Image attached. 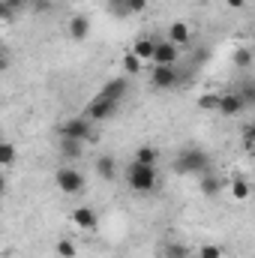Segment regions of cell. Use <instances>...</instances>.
<instances>
[{
	"mask_svg": "<svg viewBox=\"0 0 255 258\" xmlns=\"http://www.w3.org/2000/svg\"><path fill=\"white\" fill-rule=\"evenodd\" d=\"M141 69H144V60H141V57H138L135 51L123 54V72H126V75H138Z\"/></svg>",
	"mask_w": 255,
	"mask_h": 258,
	"instance_id": "21",
	"label": "cell"
},
{
	"mask_svg": "<svg viewBox=\"0 0 255 258\" xmlns=\"http://www.w3.org/2000/svg\"><path fill=\"white\" fill-rule=\"evenodd\" d=\"M99 93H105V96L114 99V102H123V96L129 93V81L123 75H120V78H111V81H105V87H102Z\"/></svg>",
	"mask_w": 255,
	"mask_h": 258,
	"instance_id": "12",
	"label": "cell"
},
{
	"mask_svg": "<svg viewBox=\"0 0 255 258\" xmlns=\"http://www.w3.org/2000/svg\"><path fill=\"white\" fill-rule=\"evenodd\" d=\"M15 153H18V150H15V144H12V141H3V144H0V165H3V168H9V165L15 162Z\"/></svg>",
	"mask_w": 255,
	"mask_h": 258,
	"instance_id": "22",
	"label": "cell"
},
{
	"mask_svg": "<svg viewBox=\"0 0 255 258\" xmlns=\"http://www.w3.org/2000/svg\"><path fill=\"white\" fill-rule=\"evenodd\" d=\"M198 189H201V195H207V198H216V195L222 192V180L210 171V174L198 177Z\"/></svg>",
	"mask_w": 255,
	"mask_h": 258,
	"instance_id": "14",
	"label": "cell"
},
{
	"mask_svg": "<svg viewBox=\"0 0 255 258\" xmlns=\"http://www.w3.org/2000/svg\"><path fill=\"white\" fill-rule=\"evenodd\" d=\"M147 9V0H126V15H138Z\"/></svg>",
	"mask_w": 255,
	"mask_h": 258,
	"instance_id": "27",
	"label": "cell"
},
{
	"mask_svg": "<svg viewBox=\"0 0 255 258\" xmlns=\"http://www.w3.org/2000/svg\"><path fill=\"white\" fill-rule=\"evenodd\" d=\"M117 105L120 102H114V99H108L105 93H96L90 102H87V108H84V114L93 120V123H102V120H108L114 111H117Z\"/></svg>",
	"mask_w": 255,
	"mask_h": 258,
	"instance_id": "5",
	"label": "cell"
},
{
	"mask_svg": "<svg viewBox=\"0 0 255 258\" xmlns=\"http://www.w3.org/2000/svg\"><path fill=\"white\" fill-rule=\"evenodd\" d=\"M180 57V45H174L171 39L156 42V54H153V66H174Z\"/></svg>",
	"mask_w": 255,
	"mask_h": 258,
	"instance_id": "7",
	"label": "cell"
},
{
	"mask_svg": "<svg viewBox=\"0 0 255 258\" xmlns=\"http://www.w3.org/2000/svg\"><path fill=\"white\" fill-rule=\"evenodd\" d=\"M198 258H222L225 255V249L219 246V243H204V246H198Z\"/></svg>",
	"mask_w": 255,
	"mask_h": 258,
	"instance_id": "24",
	"label": "cell"
},
{
	"mask_svg": "<svg viewBox=\"0 0 255 258\" xmlns=\"http://www.w3.org/2000/svg\"><path fill=\"white\" fill-rule=\"evenodd\" d=\"M132 51H135L141 60H150V63H153V54H156V39H150V36H141V39L132 45Z\"/></svg>",
	"mask_w": 255,
	"mask_h": 258,
	"instance_id": "16",
	"label": "cell"
},
{
	"mask_svg": "<svg viewBox=\"0 0 255 258\" xmlns=\"http://www.w3.org/2000/svg\"><path fill=\"white\" fill-rule=\"evenodd\" d=\"M123 180H126V186L132 192L147 195L159 186V171H156V165H144V162L132 159L126 165V171H123Z\"/></svg>",
	"mask_w": 255,
	"mask_h": 258,
	"instance_id": "1",
	"label": "cell"
},
{
	"mask_svg": "<svg viewBox=\"0 0 255 258\" xmlns=\"http://www.w3.org/2000/svg\"><path fill=\"white\" fill-rule=\"evenodd\" d=\"M81 144H84V141H75V138H60V150H63L66 159H78V156H81Z\"/></svg>",
	"mask_w": 255,
	"mask_h": 258,
	"instance_id": "20",
	"label": "cell"
},
{
	"mask_svg": "<svg viewBox=\"0 0 255 258\" xmlns=\"http://www.w3.org/2000/svg\"><path fill=\"white\" fill-rule=\"evenodd\" d=\"M168 39H171L174 45H189L192 42V27L186 21H171V24H168Z\"/></svg>",
	"mask_w": 255,
	"mask_h": 258,
	"instance_id": "13",
	"label": "cell"
},
{
	"mask_svg": "<svg viewBox=\"0 0 255 258\" xmlns=\"http://www.w3.org/2000/svg\"><path fill=\"white\" fill-rule=\"evenodd\" d=\"M60 138H75V141H99V132H93V120L87 114L69 117L60 123Z\"/></svg>",
	"mask_w": 255,
	"mask_h": 258,
	"instance_id": "3",
	"label": "cell"
},
{
	"mask_svg": "<svg viewBox=\"0 0 255 258\" xmlns=\"http://www.w3.org/2000/svg\"><path fill=\"white\" fill-rule=\"evenodd\" d=\"M228 3V9H243L246 6V0H225Z\"/></svg>",
	"mask_w": 255,
	"mask_h": 258,
	"instance_id": "30",
	"label": "cell"
},
{
	"mask_svg": "<svg viewBox=\"0 0 255 258\" xmlns=\"http://www.w3.org/2000/svg\"><path fill=\"white\" fill-rule=\"evenodd\" d=\"M132 159H138V162H144V165H156V159H159V150L153 147V144H141L138 150H135V156Z\"/></svg>",
	"mask_w": 255,
	"mask_h": 258,
	"instance_id": "17",
	"label": "cell"
},
{
	"mask_svg": "<svg viewBox=\"0 0 255 258\" xmlns=\"http://www.w3.org/2000/svg\"><path fill=\"white\" fill-rule=\"evenodd\" d=\"M54 252H57V255L60 258H75V252H78V249H75V243H72V240H57V246H54Z\"/></svg>",
	"mask_w": 255,
	"mask_h": 258,
	"instance_id": "26",
	"label": "cell"
},
{
	"mask_svg": "<svg viewBox=\"0 0 255 258\" xmlns=\"http://www.w3.org/2000/svg\"><path fill=\"white\" fill-rule=\"evenodd\" d=\"M219 102H222V96H219V93H201L195 105H198L201 111H219Z\"/></svg>",
	"mask_w": 255,
	"mask_h": 258,
	"instance_id": "19",
	"label": "cell"
},
{
	"mask_svg": "<svg viewBox=\"0 0 255 258\" xmlns=\"http://www.w3.org/2000/svg\"><path fill=\"white\" fill-rule=\"evenodd\" d=\"M243 141H246L249 147H255V120H252V123H246V126H243Z\"/></svg>",
	"mask_w": 255,
	"mask_h": 258,
	"instance_id": "28",
	"label": "cell"
},
{
	"mask_svg": "<svg viewBox=\"0 0 255 258\" xmlns=\"http://www.w3.org/2000/svg\"><path fill=\"white\" fill-rule=\"evenodd\" d=\"M243 111H246V102H243V96L237 90L222 93V102H219V114L222 117H240Z\"/></svg>",
	"mask_w": 255,
	"mask_h": 258,
	"instance_id": "8",
	"label": "cell"
},
{
	"mask_svg": "<svg viewBox=\"0 0 255 258\" xmlns=\"http://www.w3.org/2000/svg\"><path fill=\"white\" fill-rule=\"evenodd\" d=\"M66 30H69V36H72L75 42H84L87 33H90V18H87V15H72L69 24H66Z\"/></svg>",
	"mask_w": 255,
	"mask_h": 258,
	"instance_id": "11",
	"label": "cell"
},
{
	"mask_svg": "<svg viewBox=\"0 0 255 258\" xmlns=\"http://www.w3.org/2000/svg\"><path fill=\"white\" fill-rule=\"evenodd\" d=\"M237 93L243 96V102H246V108H252V105H255V81H243Z\"/></svg>",
	"mask_w": 255,
	"mask_h": 258,
	"instance_id": "25",
	"label": "cell"
},
{
	"mask_svg": "<svg viewBox=\"0 0 255 258\" xmlns=\"http://www.w3.org/2000/svg\"><path fill=\"white\" fill-rule=\"evenodd\" d=\"M171 168L177 174H186V177H204V174H210V156L204 150H198V147H183L174 156Z\"/></svg>",
	"mask_w": 255,
	"mask_h": 258,
	"instance_id": "2",
	"label": "cell"
},
{
	"mask_svg": "<svg viewBox=\"0 0 255 258\" xmlns=\"http://www.w3.org/2000/svg\"><path fill=\"white\" fill-rule=\"evenodd\" d=\"M93 171H96V177H99V180L111 183V180H117V159H114L111 153H102V156H96Z\"/></svg>",
	"mask_w": 255,
	"mask_h": 258,
	"instance_id": "9",
	"label": "cell"
},
{
	"mask_svg": "<svg viewBox=\"0 0 255 258\" xmlns=\"http://www.w3.org/2000/svg\"><path fill=\"white\" fill-rule=\"evenodd\" d=\"M69 219H72V225H78L81 231H96V225H99V216H96V210H90V207H75V210L69 213Z\"/></svg>",
	"mask_w": 255,
	"mask_h": 258,
	"instance_id": "10",
	"label": "cell"
},
{
	"mask_svg": "<svg viewBox=\"0 0 255 258\" xmlns=\"http://www.w3.org/2000/svg\"><path fill=\"white\" fill-rule=\"evenodd\" d=\"M228 189H231V198H234V201H246L249 192H252V189H249V180L240 177V174H234V177L228 180Z\"/></svg>",
	"mask_w": 255,
	"mask_h": 258,
	"instance_id": "15",
	"label": "cell"
},
{
	"mask_svg": "<svg viewBox=\"0 0 255 258\" xmlns=\"http://www.w3.org/2000/svg\"><path fill=\"white\" fill-rule=\"evenodd\" d=\"M231 60H234L237 69H249V66H252V51H249V48H234V57H231Z\"/></svg>",
	"mask_w": 255,
	"mask_h": 258,
	"instance_id": "23",
	"label": "cell"
},
{
	"mask_svg": "<svg viewBox=\"0 0 255 258\" xmlns=\"http://www.w3.org/2000/svg\"><path fill=\"white\" fill-rule=\"evenodd\" d=\"M162 255L165 258H189V246H183V243H177V240H168L165 246H162Z\"/></svg>",
	"mask_w": 255,
	"mask_h": 258,
	"instance_id": "18",
	"label": "cell"
},
{
	"mask_svg": "<svg viewBox=\"0 0 255 258\" xmlns=\"http://www.w3.org/2000/svg\"><path fill=\"white\" fill-rule=\"evenodd\" d=\"M54 183H57V189L63 195H78L84 189V174L78 168H72V165H63V168H57Z\"/></svg>",
	"mask_w": 255,
	"mask_h": 258,
	"instance_id": "4",
	"label": "cell"
},
{
	"mask_svg": "<svg viewBox=\"0 0 255 258\" xmlns=\"http://www.w3.org/2000/svg\"><path fill=\"white\" fill-rule=\"evenodd\" d=\"M189 258H198V255H189Z\"/></svg>",
	"mask_w": 255,
	"mask_h": 258,
	"instance_id": "31",
	"label": "cell"
},
{
	"mask_svg": "<svg viewBox=\"0 0 255 258\" xmlns=\"http://www.w3.org/2000/svg\"><path fill=\"white\" fill-rule=\"evenodd\" d=\"M150 84H153L156 90H171V87L180 84V75H177L174 66H153V72H150Z\"/></svg>",
	"mask_w": 255,
	"mask_h": 258,
	"instance_id": "6",
	"label": "cell"
},
{
	"mask_svg": "<svg viewBox=\"0 0 255 258\" xmlns=\"http://www.w3.org/2000/svg\"><path fill=\"white\" fill-rule=\"evenodd\" d=\"M3 3H9V6H12V9H24V6H27V3H30V0H3Z\"/></svg>",
	"mask_w": 255,
	"mask_h": 258,
	"instance_id": "29",
	"label": "cell"
}]
</instances>
